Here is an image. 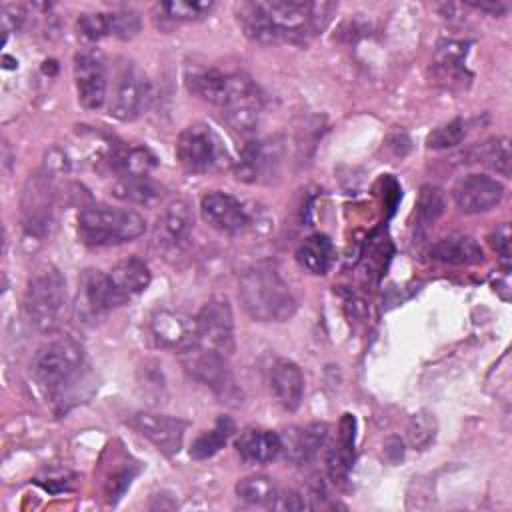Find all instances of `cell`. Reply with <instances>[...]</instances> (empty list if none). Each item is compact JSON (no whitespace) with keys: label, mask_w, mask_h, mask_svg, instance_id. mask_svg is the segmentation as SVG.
I'll use <instances>...</instances> for the list:
<instances>
[{"label":"cell","mask_w":512,"mask_h":512,"mask_svg":"<svg viewBox=\"0 0 512 512\" xmlns=\"http://www.w3.org/2000/svg\"><path fill=\"white\" fill-rule=\"evenodd\" d=\"M74 84L78 102L86 110H98L108 98V74L100 54L84 50L74 56Z\"/></svg>","instance_id":"7c38bea8"},{"label":"cell","mask_w":512,"mask_h":512,"mask_svg":"<svg viewBox=\"0 0 512 512\" xmlns=\"http://www.w3.org/2000/svg\"><path fill=\"white\" fill-rule=\"evenodd\" d=\"M134 474H136V470L130 472L128 468H120V470H116L114 474L108 476V480H106V484H104V492H106V496H108L110 502L118 500V498L126 492V488L130 486Z\"/></svg>","instance_id":"8d00e7d4"},{"label":"cell","mask_w":512,"mask_h":512,"mask_svg":"<svg viewBox=\"0 0 512 512\" xmlns=\"http://www.w3.org/2000/svg\"><path fill=\"white\" fill-rule=\"evenodd\" d=\"M176 158L186 172L206 174L230 164L226 146L206 122L188 124L176 142Z\"/></svg>","instance_id":"52a82bcc"},{"label":"cell","mask_w":512,"mask_h":512,"mask_svg":"<svg viewBox=\"0 0 512 512\" xmlns=\"http://www.w3.org/2000/svg\"><path fill=\"white\" fill-rule=\"evenodd\" d=\"M112 196L130 204L152 206L164 198V188L150 176H126L112 184Z\"/></svg>","instance_id":"d4e9b609"},{"label":"cell","mask_w":512,"mask_h":512,"mask_svg":"<svg viewBox=\"0 0 512 512\" xmlns=\"http://www.w3.org/2000/svg\"><path fill=\"white\" fill-rule=\"evenodd\" d=\"M78 34L90 42L102 40L106 36H112V24H110V12H96V14H80L76 22Z\"/></svg>","instance_id":"d6a6232c"},{"label":"cell","mask_w":512,"mask_h":512,"mask_svg":"<svg viewBox=\"0 0 512 512\" xmlns=\"http://www.w3.org/2000/svg\"><path fill=\"white\" fill-rule=\"evenodd\" d=\"M236 432L234 420L230 416H220L214 426L206 432H202L190 446V456L194 460H206L212 458L214 454H218L226 442L230 440V436Z\"/></svg>","instance_id":"83f0119b"},{"label":"cell","mask_w":512,"mask_h":512,"mask_svg":"<svg viewBox=\"0 0 512 512\" xmlns=\"http://www.w3.org/2000/svg\"><path fill=\"white\" fill-rule=\"evenodd\" d=\"M148 328L156 346L178 354L198 344L196 320L182 312L158 310L152 314Z\"/></svg>","instance_id":"9a60e30c"},{"label":"cell","mask_w":512,"mask_h":512,"mask_svg":"<svg viewBox=\"0 0 512 512\" xmlns=\"http://www.w3.org/2000/svg\"><path fill=\"white\" fill-rule=\"evenodd\" d=\"M214 8V2L208 0H168L156 4V10L162 14V20L168 22H196L206 18Z\"/></svg>","instance_id":"f1b7e54d"},{"label":"cell","mask_w":512,"mask_h":512,"mask_svg":"<svg viewBox=\"0 0 512 512\" xmlns=\"http://www.w3.org/2000/svg\"><path fill=\"white\" fill-rule=\"evenodd\" d=\"M84 346L72 336H56L38 348L30 372L38 390L52 402L64 400L82 380Z\"/></svg>","instance_id":"3957f363"},{"label":"cell","mask_w":512,"mask_h":512,"mask_svg":"<svg viewBox=\"0 0 512 512\" xmlns=\"http://www.w3.org/2000/svg\"><path fill=\"white\" fill-rule=\"evenodd\" d=\"M110 166L118 178L126 176H148L156 166V158L150 150L140 146H122L112 152Z\"/></svg>","instance_id":"4316f807"},{"label":"cell","mask_w":512,"mask_h":512,"mask_svg":"<svg viewBox=\"0 0 512 512\" xmlns=\"http://www.w3.org/2000/svg\"><path fill=\"white\" fill-rule=\"evenodd\" d=\"M468 134V120L464 118H454L448 124L438 126L432 130L426 138V146L432 150H446L452 146H458Z\"/></svg>","instance_id":"1f68e13d"},{"label":"cell","mask_w":512,"mask_h":512,"mask_svg":"<svg viewBox=\"0 0 512 512\" xmlns=\"http://www.w3.org/2000/svg\"><path fill=\"white\" fill-rule=\"evenodd\" d=\"M274 162V152L266 142L250 140L240 150L238 160L234 162V174L242 182H260Z\"/></svg>","instance_id":"603a6c76"},{"label":"cell","mask_w":512,"mask_h":512,"mask_svg":"<svg viewBox=\"0 0 512 512\" xmlns=\"http://www.w3.org/2000/svg\"><path fill=\"white\" fill-rule=\"evenodd\" d=\"M234 490L240 500L248 504H258V506H270V502L278 494L272 478L264 474H252V476L240 478Z\"/></svg>","instance_id":"f546056e"},{"label":"cell","mask_w":512,"mask_h":512,"mask_svg":"<svg viewBox=\"0 0 512 512\" xmlns=\"http://www.w3.org/2000/svg\"><path fill=\"white\" fill-rule=\"evenodd\" d=\"M476 160L488 166L490 170L498 172L500 176H510V142L504 136L490 138L484 144H480Z\"/></svg>","instance_id":"4dcf8cb0"},{"label":"cell","mask_w":512,"mask_h":512,"mask_svg":"<svg viewBox=\"0 0 512 512\" xmlns=\"http://www.w3.org/2000/svg\"><path fill=\"white\" fill-rule=\"evenodd\" d=\"M328 424L314 422L302 428H292L286 438H282V450L294 464L312 462L320 448L326 444Z\"/></svg>","instance_id":"ffe728a7"},{"label":"cell","mask_w":512,"mask_h":512,"mask_svg":"<svg viewBox=\"0 0 512 512\" xmlns=\"http://www.w3.org/2000/svg\"><path fill=\"white\" fill-rule=\"evenodd\" d=\"M490 244L492 248L498 252V256L502 258V262L510 260V226L508 224H500L492 236H490Z\"/></svg>","instance_id":"f35d334b"},{"label":"cell","mask_w":512,"mask_h":512,"mask_svg":"<svg viewBox=\"0 0 512 512\" xmlns=\"http://www.w3.org/2000/svg\"><path fill=\"white\" fill-rule=\"evenodd\" d=\"M468 6L476 8V10H482V12H488V14H506L508 12V6L504 2H468Z\"/></svg>","instance_id":"ab89813d"},{"label":"cell","mask_w":512,"mask_h":512,"mask_svg":"<svg viewBox=\"0 0 512 512\" xmlns=\"http://www.w3.org/2000/svg\"><path fill=\"white\" fill-rule=\"evenodd\" d=\"M110 24H112V36L120 38V40L134 38L142 28L140 14L136 10H130V8L112 10L110 12Z\"/></svg>","instance_id":"836d02e7"},{"label":"cell","mask_w":512,"mask_h":512,"mask_svg":"<svg viewBox=\"0 0 512 512\" xmlns=\"http://www.w3.org/2000/svg\"><path fill=\"white\" fill-rule=\"evenodd\" d=\"M186 88L204 102L220 106L222 110L262 102L258 86L240 72H222L218 68H192L186 72Z\"/></svg>","instance_id":"8992f818"},{"label":"cell","mask_w":512,"mask_h":512,"mask_svg":"<svg viewBox=\"0 0 512 512\" xmlns=\"http://www.w3.org/2000/svg\"><path fill=\"white\" fill-rule=\"evenodd\" d=\"M110 278L114 280V284L130 298L136 296L140 292H144L150 286L152 280V272L148 268V264L138 258V256H128L124 260H120L112 272Z\"/></svg>","instance_id":"484cf974"},{"label":"cell","mask_w":512,"mask_h":512,"mask_svg":"<svg viewBox=\"0 0 512 512\" xmlns=\"http://www.w3.org/2000/svg\"><path fill=\"white\" fill-rule=\"evenodd\" d=\"M338 4L306 0H266L242 2L236 8L244 34L260 44H306L322 32Z\"/></svg>","instance_id":"6da1fadb"},{"label":"cell","mask_w":512,"mask_h":512,"mask_svg":"<svg viewBox=\"0 0 512 512\" xmlns=\"http://www.w3.org/2000/svg\"><path fill=\"white\" fill-rule=\"evenodd\" d=\"M192 224H194V216H192L190 204L182 198H174L168 204H164L158 216L154 240L158 246L174 250L188 238Z\"/></svg>","instance_id":"e0dca14e"},{"label":"cell","mask_w":512,"mask_h":512,"mask_svg":"<svg viewBox=\"0 0 512 512\" xmlns=\"http://www.w3.org/2000/svg\"><path fill=\"white\" fill-rule=\"evenodd\" d=\"M268 508H272V510H304V508H308V504H306L304 496L298 492H278Z\"/></svg>","instance_id":"74e56055"},{"label":"cell","mask_w":512,"mask_h":512,"mask_svg":"<svg viewBox=\"0 0 512 512\" xmlns=\"http://www.w3.org/2000/svg\"><path fill=\"white\" fill-rule=\"evenodd\" d=\"M454 204L464 214H482L504 198V184L488 174H466L452 188Z\"/></svg>","instance_id":"4fadbf2b"},{"label":"cell","mask_w":512,"mask_h":512,"mask_svg":"<svg viewBox=\"0 0 512 512\" xmlns=\"http://www.w3.org/2000/svg\"><path fill=\"white\" fill-rule=\"evenodd\" d=\"M66 280L54 264L38 266L26 284L24 310L30 324L40 332H52L60 326L66 312Z\"/></svg>","instance_id":"5b68a950"},{"label":"cell","mask_w":512,"mask_h":512,"mask_svg":"<svg viewBox=\"0 0 512 512\" xmlns=\"http://www.w3.org/2000/svg\"><path fill=\"white\" fill-rule=\"evenodd\" d=\"M146 218L132 208L94 204L78 214V238L86 246H118L140 238Z\"/></svg>","instance_id":"277c9868"},{"label":"cell","mask_w":512,"mask_h":512,"mask_svg":"<svg viewBox=\"0 0 512 512\" xmlns=\"http://www.w3.org/2000/svg\"><path fill=\"white\" fill-rule=\"evenodd\" d=\"M152 88L146 72L132 60H122L114 72L108 114L120 122L136 120L150 104Z\"/></svg>","instance_id":"9c48e42d"},{"label":"cell","mask_w":512,"mask_h":512,"mask_svg":"<svg viewBox=\"0 0 512 512\" xmlns=\"http://www.w3.org/2000/svg\"><path fill=\"white\" fill-rule=\"evenodd\" d=\"M434 430H436V426H434V418L430 414H426V412L414 414L410 428H408L410 442L418 448L428 446L434 440Z\"/></svg>","instance_id":"d590c367"},{"label":"cell","mask_w":512,"mask_h":512,"mask_svg":"<svg viewBox=\"0 0 512 512\" xmlns=\"http://www.w3.org/2000/svg\"><path fill=\"white\" fill-rule=\"evenodd\" d=\"M178 356L184 372L192 380L210 388L222 402H232L242 396L230 370L228 356L210 350L202 344H194L192 348L180 352Z\"/></svg>","instance_id":"ba28073f"},{"label":"cell","mask_w":512,"mask_h":512,"mask_svg":"<svg viewBox=\"0 0 512 512\" xmlns=\"http://www.w3.org/2000/svg\"><path fill=\"white\" fill-rule=\"evenodd\" d=\"M186 426L188 424L182 418L156 412H138L134 416V428L166 456L180 452Z\"/></svg>","instance_id":"2e32d148"},{"label":"cell","mask_w":512,"mask_h":512,"mask_svg":"<svg viewBox=\"0 0 512 512\" xmlns=\"http://www.w3.org/2000/svg\"><path fill=\"white\" fill-rule=\"evenodd\" d=\"M270 390L274 392L276 400L288 412L300 408L304 400V374L300 366L288 358H278L268 372Z\"/></svg>","instance_id":"ac0fdd59"},{"label":"cell","mask_w":512,"mask_h":512,"mask_svg":"<svg viewBox=\"0 0 512 512\" xmlns=\"http://www.w3.org/2000/svg\"><path fill=\"white\" fill-rule=\"evenodd\" d=\"M126 300L128 296L114 284L110 274L94 268L82 272L76 296V314L80 320H96L126 304Z\"/></svg>","instance_id":"30bf717a"},{"label":"cell","mask_w":512,"mask_h":512,"mask_svg":"<svg viewBox=\"0 0 512 512\" xmlns=\"http://www.w3.org/2000/svg\"><path fill=\"white\" fill-rule=\"evenodd\" d=\"M416 208H418V220L422 224H428V222L436 220L444 212V196H442L440 188L422 186Z\"/></svg>","instance_id":"e575fe53"},{"label":"cell","mask_w":512,"mask_h":512,"mask_svg":"<svg viewBox=\"0 0 512 512\" xmlns=\"http://www.w3.org/2000/svg\"><path fill=\"white\" fill-rule=\"evenodd\" d=\"M200 214L210 228L224 234H240L252 220L246 206L236 196L222 190H212L202 196Z\"/></svg>","instance_id":"5bb4252c"},{"label":"cell","mask_w":512,"mask_h":512,"mask_svg":"<svg viewBox=\"0 0 512 512\" xmlns=\"http://www.w3.org/2000/svg\"><path fill=\"white\" fill-rule=\"evenodd\" d=\"M336 260V250L326 234L308 236L296 250V262L302 270L314 276H324L330 272Z\"/></svg>","instance_id":"7402d4cb"},{"label":"cell","mask_w":512,"mask_h":512,"mask_svg":"<svg viewBox=\"0 0 512 512\" xmlns=\"http://www.w3.org/2000/svg\"><path fill=\"white\" fill-rule=\"evenodd\" d=\"M430 258L450 266H470L484 260V250L472 236H448L430 246Z\"/></svg>","instance_id":"44dd1931"},{"label":"cell","mask_w":512,"mask_h":512,"mask_svg":"<svg viewBox=\"0 0 512 512\" xmlns=\"http://www.w3.org/2000/svg\"><path fill=\"white\" fill-rule=\"evenodd\" d=\"M354 460V418L350 414H344L340 420L338 436L332 448L326 454L328 472L334 482H344Z\"/></svg>","instance_id":"cb8c5ba5"},{"label":"cell","mask_w":512,"mask_h":512,"mask_svg":"<svg viewBox=\"0 0 512 512\" xmlns=\"http://www.w3.org/2000/svg\"><path fill=\"white\" fill-rule=\"evenodd\" d=\"M238 298L244 312L258 322H286L296 312V298L272 262H258L242 272Z\"/></svg>","instance_id":"7a4b0ae2"},{"label":"cell","mask_w":512,"mask_h":512,"mask_svg":"<svg viewBox=\"0 0 512 512\" xmlns=\"http://www.w3.org/2000/svg\"><path fill=\"white\" fill-rule=\"evenodd\" d=\"M196 332L198 344L216 350L224 356H230L236 348L234 340V314L226 298H210L200 312L196 314Z\"/></svg>","instance_id":"8fae6325"},{"label":"cell","mask_w":512,"mask_h":512,"mask_svg":"<svg viewBox=\"0 0 512 512\" xmlns=\"http://www.w3.org/2000/svg\"><path fill=\"white\" fill-rule=\"evenodd\" d=\"M236 452L248 464H268L282 452V436L268 428H244L236 442Z\"/></svg>","instance_id":"d6986e66"}]
</instances>
